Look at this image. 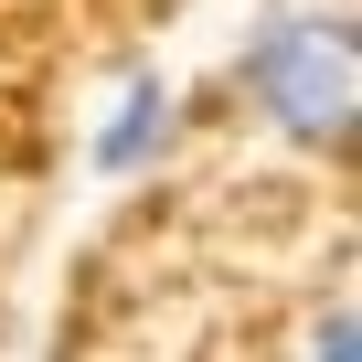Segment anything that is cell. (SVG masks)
Listing matches in <instances>:
<instances>
[{"mask_svg": "<svg viewBox=\"0 0 362 362\" xmlns=\"http://www.w3.org/2000/svg\"><path fill=\"white\" fill-rule=\"evenodd\" d=\"M235 96H245L277 139L341 149V139H351V96H362L351 33H341L330 11H267V22L245 33V54H235Z\"/></svg>", "mask_w": 362, "mask_h": 362, "instance_id": "6da1fadb", "label": "cell"}, {"mask_svg": "<svg viewBox=\"0 0 362 362\" xmlns=\"http://www.w3.org/2000/svg\"><path fill=\"white\" fill-rule=\"evenodd\" d=\"M170 128H181V107H170V86L139 64V75L107 96V117H96V170H149V160L170 149Z\"/></svg>", "mask_w": 362, "mask_h": 362, "instance_id": "7a4b0ae2", "label": "cell"}, {"mask_svg": "<svg viewBox=\"0 0 362 362\" xmlns=\"http://www.w3.org/2000/svg\"><path fill=\"white\" fill-rule=\"evenodd\" d=\"M309 362H362V309H351V298H330V309H320V341H309Z\"/></svg>", "mask_w": 362, "mask_h": 362, "instance_id": "3957f363", "label": "cell"}]
</instances>
